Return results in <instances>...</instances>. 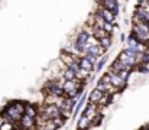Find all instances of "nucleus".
I'll return each instance as SVG.
<instances>
[{
  "label": "nucleus",
  "instance_id": "obj_1",
  "mask_svg": "<svg viewBox=\"0 0 149 130\" xmlns=\"http://www.w3.org/2000/svg\"><path fill=\"white\" fill-rule=\"evenodd\" d=\"M25 110H26V104H23L20 101H15V103L7 104L4 107V111L3 113H6L7 116H10L15 120V123H19L22 120L23 114H25Z\"/></svg>",
  "mask_w": 149,
  "mask_h": 130
},
{
  "label": "nucleus",
  "instance_id": "obj_2",
  "mask_svg": "<svg viewBox=\"0 0 149 130\" xmlns=\"http://www.w3.org/2000/svg\"><path fill=\"white\" fill-rule=\"evenodd\" d=\"M83 84L84 81L75 78L72 81H65L62 84V88H64V95L65 97H70V98H77V95L81 92V88H83Z\"/></svg>",
  "mask_w": 149,
  "mask_h": 130
},
{
  "label": "nucleus",
  "instance_id": "obj_3",
  "mask_svg": "<svg viewBox=\"0 0 149 130\" xmlns=\"http://www.w3.org/2000/svg\"><path fill=\"white\" fill-rule=\"evenodd\" d=\"M132 33L138 38L139 42H149V23H133Z\"/></svg>",
  "mask_w": 149,
  "mask_h": 130
},
{
  "label": "nucleus",
  "instance_id": "obj_4",
  "mask_svg": "<svg viewBox=\"0 0 149 130\" xmlns=\"http://www.w3.org/2000/svg\"><path fill=\"white\" fill-rule=\"evenodd\" d=\"M39 114H41L44 119H47V120H54V119H56V117L61 116V108L56 107V106L44 104V107L39 108Z\"/></svg>",
  "mask_w": 149,
  "mask_h": 130
},
{
  "label": "nucleus",
  "instance_id": "obj_5",
  "mask_svg": "<svg viewBox=\"0 0 149 130\" xmlns=\"http://www.w3.org/2000/svg\"><path fill=\"white\" fill-rule=\"evenodd\" d=\"M107 74H109V75H110V78H111V86L116 87L119 91H120V90H123V88L126 87V84H127V78L122 77L120 74H116L111 68H109Z\"/></svg>",
  "mask_w": 149,
  "mask_h": 130
},
{
  "label": "nucleus",
  "instance_id": "obj_6",
  "mask_svg": "<svg viewBox=\"0 0 149 130\" xmlns=\"http://www.w3.org/2000/svg\"><path fill=\"white\" fill-rule=\"evenodd\" d=\"M19 126H20V130H36V122L35 119L23 114L22 120L19 122Z\"/></svg>",
  "mask_w": 149,
  "mask_h": 130
},
{
  "label": "nucleus",
  "instance_id": "obj_7",
  "mask_svg": "<svg viewBox=\"0 0 149 130\" xmlns=\"http://www.w3.org/2000/svg\"><path fill=\"white\" fill-rule=\"evenodd\" d=\"M65 101V95H45V104L48 106H56V107H62Z\"/></svg>",
  "mask_w": 149,
  "mask_h": 130
},
{
  "label": "nucleus",
  "instance_id": "obj_8",
  "mask_svg": "<svg viewBox=\"0 0 149 130\" xmlns=\"http://www.w3.org/2000/svg\"><path fill=\"white\" fill-rule=\"evenodd\" d=\"M99 113H100L99 104H94V103H88V104H87V107L84 108V116H87L90 120H93Z\"/></svg>",
  "mask_w": 149,
  "mask_h": 130
},
{
  "label": "nucleus",
  "instance_id": "obj_9",
  "mask_svg": "<svg viewBox=\"0 0 149 130\" xmlns=\"http://www.w3.org/2000/svg\"><path fill=\"white\" fill-rule=\"evenodd\" d=\"M96 12H99L100 15L103 16V19H104L107 23H113V25H114V19H116V16L113 15V12L107 10V9L103 7V6H99V9H97Z\"/></svg>",
  "mask_w": 149,
  "mask_h": 130
},
{
  "label": "nucleus",
  "instance_id": "obj_10",
  "mask_svg": "<svg viewBox=\"0 0 149 130\" xmlns=\"http://www.w3.org/2000/svg\"><path fill=\"white\" fill-rule=\"evenodd\" d=\"M103 97H104V92H101V91H99V90H96V88H94V90L90 92V95H88V103L99 104Z\"/></svg>",
  "mask_w": 149,
  "mask_h": 130
},
{
  "label": "nucleus",
  "instance_id": "obj_11",
  "mask_svg": "<svg viewBox=\"0 0 149 130\" xmlns=\"http://www.w3.org/2000/svg\"><path fill=\"white\" fill-rule=\"evenodd\" d=\"M93 124H91V120L87 117V116H81L80 117V120H78V124H77V127H78V130H88L90 127H91Z\"/></svg>",
  "mask_w": 149,
  "mask_h": 130
},
{
  "label": "nucleus",
  "instance_id": "obj_12",
  "mask_svg": "<svg viewBox=\"0 0 149 130\" xmlns=\"http://www.w3.org/2000/svg\"><path fill=\"white\" fill-rule=\"evenodd\" d=\"M77 107V100L75 98H70V97H65V101H64V106L61 107V110H71Z\"/></svg>",
  "mask_w": 149,
  "mask_h": 130
},
{
  "label": "nucleus",
  "instance_id": "obj_13",
  "mask_svg": "<svg viewBox=\"0 0 149 130\" xmlns=\"http://www.w3.org/2000/svg\"><path fill=\"white\" fill-rule=\"evenodd\" d=\"M25 114H26V116H29V117H32V119H36V117L39 116V110H38L35 106H32V104H26Z\"/></svg>",
  "mask_w": 149,
  "mask_h": 130
},
{
  "label": "nucleus",
  "instance_id": "obj_14",
  "mask_svg": "<svg viewBox=\"0 0 149 130\" xmlns=\"http://www.w3.org/2000/svg\"><path fill=\"white\" fill-rule=\"evenodd\" d=\"M80 67L83 68V70H86V71H88V72H93L94 71V65L84 56V58H81L80 59Z\"/></svg>",
  "mask_w": 149,
  "mask_h": 130
},
{
  "label": "nucleus",
  "instance_id": "obj_15",
  "mask_svg": "<svg viewBox=\"0 0 149 130\" xmlns=\"http://www.w3.org/2000/svg\"><path fill=\"white\" fill-rule=\"evenodd\" d=\"M104 52H106V49H103V48H101L100 45H99V46H90V48L87 49V54L96 55L97 58H99V56H101V55H103Z\"/></svg>",
  "mask_w": 149,
  "mask_h": 130
},
{
  "label": "nucleus",
  "instance_id": "obj_16",
  "mask_svg": "<svg viewBox=\"0 0 149 130\" xmlns=\"http://www.w3.org/2000/svg\"><path fill=\"white\" fill-rule=\"evenodd\" d=\"M62 78L65 81H72V80H75V72L72 70H70V68H65L62 71Z\"/></svg>",
  "mask_w": 149,
  "mask_h": 130
},
{
  "label": "nucleus",
  "instance_id": "obj_17",
  "mask_svg": "<svg viewBox=\"0 0 149 130\" xmlns=\"http://www.w3.org/2000/svg\"><path fill=\"white\" fill-rule=\"evenodd\" d=\"M101 6H103V7H106L107 10H110V12H113L114 9H117V7H119L117 0H104V3H103Z\"/></svg>",
  "mask_w": 149,
  "mask_h": 130
},
{
  "label": "nucleus",
  "instance_id": "obj_18",
  "mask_svg": "<svg viewBox=\"0 0 149 130\" xmlns=\"http://www.w3.org/2000/svg\"><path fill=\"white\" fill-rule=\"evenodd\" d=\"M126 45H127V48H135V49H136V46L139 45V41H138V38L132 33V35H129V38H127V41H126Z\"/></svg>",
  "mask_w": 149,
  "mask_h": 130
},
{
  "label": "nucleus",
  "instance_id": "obj_19",
  "mask_svg": "<svg viewBox=\"0 0 149 130\" xmlns=\"http://www.w3.org/2000/svg\"><path fill=\"white\" fill-rule=\"evenodd\" d=\"M106 36H110V35H109L104 29H99V28H96V29H94V38H96V39L101 41V39H103V38H106Z\"/></svg>",
  "mask_w": 149,
  "mask_h": 130
},
{
  "label": "nucleus",
  "instance_id": "obj_20",
  "mask_svg": "<svg viewBox=\"0 0 149 130\" xmlns=\"http://www.w3.org/2000/svg\"><path fill=\"white\" fill-rule=\"evenodd\" d=\"M110 87H111V84H106V83H103V81H99V84H97V87H96V90H99V91H101V92L107 94V91L110 90Z\"/></svg>",
  "mask_w": 149,
  "mask_h": 130
},
{
  "label": "nucleus",
  "instance_id": "obj_21",
  "mask_svg": "<svg viewBox=\"0 0 149 130\" xmlns=\"http://www.w3.org/2000/svg\"><path fill=\"white\" fill-rule=\"evenodd\" d=\"M110 45H111V38L110 36H106V38H103L101 41H100V46L103 48V49H109L110 48Z\"/></svg>",
  "mask_w": 149,
  "mask_h": 130
},
{
  "label": "nucleus",
  "instance_id": "obj_22",
  "mask_svg": "<svg viewBox=\"0 0 149 130\" xmlns=\"http://www.w3.org/2000/svg\"><path fill=\"white\" fill-rule=\"evenodd\" d=\"M106 59H107V56H106V55H104V56H101V58L99 59V62H97V64H96V67H94V71H96V72H97V71H100V70L104 67Z\"/></svg>",
  "mask_w": 149,
  "mask_h": 130
},
{
  "label": "nucleus",
  "instance_id": "obj_23",
  "mask_svg": "<svg viewBox=\"0 0 149 130\" xmlns=\"http://www.w3.org/2000/svg\"><path fill=\"white\" fill-rule=\"evenodd\" d=\"M17 129L16 124H12V123H1L0 124V130H15Z\"/></svg>",
  "mask_w": 149,
  "mask_h": 130
},
{
  "label": "nucleus",
  "instance_id": "obj_24",
  "mask_svg": "<svg viewBox=\"0 0 149 130\" xmlns=\"http://www.w3.org/2000/svg\"><path fill=\"white\" fill-rule=\"evenodd\" d=\"M52 122H54V124H55L56 127H62V126H64V123H65V119H64L62 116H59V117L54 119Z\"/></svg>",
  "mask_w": 149,
  "mask_h": 130
},
{
  "label": "nucleus",
  "instance_id": "obj_25",
  "mask_svg": "<svg viewBox=\"0 0 149 130\" xmlns=\"http://www.w3.org/2000/svg\"><path fill=\"white\" fill-rule=\"evenodd\" d=\"M101 120H103V114H101V113H99V114H97V116L91 120V124H93V126H99L100 123H101Z\"/></svg>",
  "mask_w": 149,
  "mask_h": 130
},
{
  "label": "nucleus",
  "instance_id": "obj_26",
  "mask_svg": "<svg viewBox=\"0 0 149 130\" xmlns=\"http://www.w3.org/2000/svg\"><path fill=\"white\" fill-rule=\"evenodd\" d=\"M86 58H87V59H88V61H90V62H91V64L94 65V67H96V64L99 62V58H97L96 55H91V54H87V55H86Z\"/></svg>",
  "mask_w": 149,
  "mask_h": 130
},
{
  "label": "nucleus",
  "instance_id": "obj_27",
  "mask_svg": "<svg viewBox=\"0 0 149 130\" xmlns=\"http://www.w3.org/2000/svg\"><path fill=\"white\" fill-rule=\"evenodd\" d=\"M103 29H104V31H106V32L110 35V33L114 31V25H113V23H107V22H106V25H104V28H103Z\"/></svg>",
  "mask_w": 149,
  "mask_h": 130
},
{
  "label": "nucleus",
  "instance_id": "obj_28",
  "mask_svg": "<svg viewBox=\"0 0 149 130\" xmlns=\"http://www.w3.org/2000/svg\"><path fill=\"white\" fill-rule=\"evenodd\" d=\"M96 1H97V3H99V6H101V4H103V3H104V0H96Z\"/></svg>",
  "mask_w": 149,
  "mask_h": 130
},
{
  "label": "nucleus",
  "instance_id": "obj_29",
  "mask_svg": "<svg viewBox=\"0 0 149 130\" xmlns=\"http://www.w3.org/2000/svg\"><path fill=\"white\" fill-rule=\"evenodd\" d=\"M143 9H146V12H148V13H149V3H148V4H146V6H145V7H143Z\"/></svg>",
  "mask_w": 149,
  "mask_h": 130
}]
</instances>
